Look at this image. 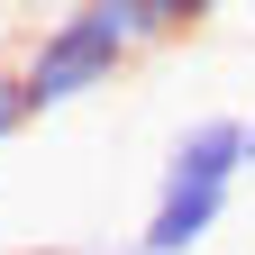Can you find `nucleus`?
<instances>
[{
  "label": "nucleus",
  "mask_w": 255,
  "mask_h": 255,
  "mask_svg": "<svg viewBox=\"0 0 255 255\" xmlns=\"http://www.w3.org/2000/svg\"><path fill=\"white\" fill-rule=\"evenodd\" d=\"M119 18H128V46H173V37H191V27H201L210 9L201 0H119Z\"/></svg>",
  "instance_id": "obj_3"
},
{
  "label": "nucleus",
  "mask_w": 255,
  "mask_h": 255,
  "mask_svg": "<svg viewBox=\"0 0 255 255\" xmlns=\"http://www.w3.org/2000/svg\"><path fill=\"white\" fill-rule=\"evenodd\" d=\"M110 255H137V246H110Z\"/></svg>",
  "instance_id": "obj_6"
},
{
  "label": "nucleus",
  "mask_w": 255,
  "mask_h": 255,
  "mask_svg": "<svg viewBox=\"0 0 255 255\" xmlns=\"http://www.w3.org/2000/svg\"><path fill=\"white\" fill-rule=\"evenodd\" d=\"M246 119L237 110H210V119H191L173 155H164V173H155V210H146V228H137V255H191L219 219H228L237 201V182H246Z\"/></svg>",
  "instance_id": "obj_1"
},
{
  "label": "nucleus",
  "mask_w": 255,
  "mask_h": 255,
  "mask_svg": "<svg viewBox=\"0 0 255 255\" xmlns=\"http://www.w3.org/2000/svg\"><path fill=\"white\" fill-rule=\"evenodd\" d=\"M128 64H137V46H128V18H119V0H82V9H64L46 18L37 37L18 46V82H27V110H73L91 101L101 82H119Z\"/></svg>",
  "instance_id": "obj_2"
},
{
  "label": "nucleus",
  "mask_w": 255,
  "mask_h": 255,
  "mask_svg": "<svg viewBox=\"0 0 255 255\" xmlns=\"http://www.w3.org/2000/svg\"><path fill=\"white\" fill-rule=\"evenodd\" d=\"M246 164H255V110H246Z\"/></svg>",
  "instance_id": "obj_5"
},
{
  "label": "nucleus",
  "mask_w": 255,
  "mask_h": 255,
  "mask_svg": "<svg viewBox=\"0 0 255 255\" xmlns=\"http://www.w3.org/2000/svg\"><path fill=\"white\" fill-rule=\"evenodd\" d=\"M27 119H37V110H27V82H18V64H0V146H9Z\"/></svg>",
  "instance_id": "obj_4"
}]
</instances>
